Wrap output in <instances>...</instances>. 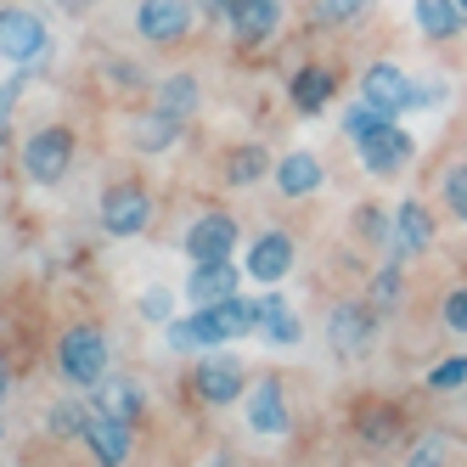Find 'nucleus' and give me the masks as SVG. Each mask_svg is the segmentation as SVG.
I'll list each match as a JSON object with an SVG mask.
<instances>
[{"instance_id": "1", "label": "nucleus", "mask_w": 467, "mask_h": 467, "mask_svg": "<svg viewBox=\"0 0 467 467\" xmlns=\"http://www.w3.org/2000/svg\"><path fill=\"white\" fill-rule=\"evenodd\" d=\"M259 316L254 305L237 293V298H220V305L209 310H192L181 321H170V349H214V344H231V338H243V332H254Z\"/></svg>"}, {"instance_id": "2", "label": "nucleus", "mask_w": 467, "mask_h": 467, "mask_svg": "<svg viewBox=\"0 0 467 467\" xmlns=\"http://www.w3.org/2000/svg\"><path fill=\"white\" fill-rule=\"evenodd\" d=\"M57 366H62V378H68L74 389H96L108 378V338H102V327H68L62 332V344H57Z\"/></svg>"}, {"instance_id": "3", "label": "nucleus", "mask_w": 467, "mask_h": 467, "mask_svg": "<svg viewBox=\"0 0 467 467\" xmlns=\"http://www.w3.org/2000/svg\"><path fill=\"white\" fill-rule=\"evenodd\" d=\"M74 170V130L68 124H46L23 141V175L35 186H57Z\"/></svg>"}, {"instance_id": "4", "label": "nucleus", "mask_w": 467, "mask_h": 467, "mask_svg": "<svg viewBox=\"0 0 467 467\" xmlns=\"http://www.w3.org/2000/svg\"><path fill=\"white\" fill-rule=\"evenodd\" d=\"M411 152H417V141L389 119V124H378V130H366V136H360V170L389 181V175H400L411 163Z\"/></svg>"}, {"instance_id": "5", "label": "nucleus", "mask_w": 467, "mask_h": 467, "mask_svg": "<svg viewBox=\"0 0 467 467\" xmlns=\"http://www.w3.org/2000/svg\"><path fill=\"white\" fill-rule=\"evenodd\" d=\"M327 338L344 360H360L372 355V338H378V310L372 305H338L327 316Z\"/></svg>"}, {"instance_id": "6", "label": "nucleus", "mask_w": 467, "mask_h": 467, "mask_svg": "<svg viewBox=\"0 0 467 467\" xmlns=\"http://www.w3.org/2000/svg\"><path fill=\"white\" fill-rule=\"evenodd\" d=\"M46 51H51V35L35 12H23V6L0 12V57L6 62H40Z\"/></svg>"}, {"instance_id": "7", "label": "nucleus", "mask_w": 467, "mask_h": 467, "mask_svg": "<svg viewBox=\"0 0 467 467\" xmlns=\"http://www.w3.org/2000/svg\"><path fill=\"white\" fill-rule=\"evenodd\" d=\"M152 225V197L141 186H113L102 192V231L108 237H141V231Z\"/></svg>"}, {"instance_id": "8", "label": "nucleus", "mask_w": 467, "mask_h": 467, "mask_svg": "<svg viewBox=\"0 0 467 467\" xmlns=\"http://www.w3.org/2000/svg\"><path fill=\"white\" fill-rule=\"evenodd\" d=\"M192 12H197V0H141L136 28H141L147 46H175V40H186Z\"/></svg>"}, {"instance_id": "9", "label": "nucleus", "mask_w": 467, "mask_h": 467, "mask_svg": "<svg viewBox=\"0 0 467 467\" xmlns=\"http://www.w3.org/2000/svg\"><path fill=\"white\" fill-rule=\"evenodd\" d=\"M237 220L231 214H203V220H192V231H186V259L192 265H220V259H231L237 254Z\"/></svg>"}, {"instance_id": "10", "label": "nucleus", "mask_w": 467, "mask_h": 467, "mask_svg": "<svg viewBox=\"0 0 467 467\" xmlns=\"http://www.w3.org/2000/svg\"><path fill=\"white\" fill-rule=\"evenodd\" d=\"M360 96L372 108H383L389 119H400L411 102H417V85L406 79V68H394V62H372V68H366V79H360Z\"/></svg>"}, {"instance_id": "11", "label": "nucleus", "mask_w": 467, "mask_h": 467, "mask_svg": "<svg viewBox=\"0 0 467 467\" xmlns=\"http://www.w3.org/2000/svg\"><path fill=\"white\" fill-rule=\"evenodd\" d=\"M243 360L237 355H209L203 366L192 372V394L203 400V406H231V400L243 394Z\"/></svg>"}, {"instance_id": "12", "label": "nucleus", "mask_w": 467, "mask_h": 467, "mask_svg": "<svg viewBox=\"0 0 467 467\" xmlns=\"http://www.w3.org/2000/svg\"><path fill=\"white\" fill-rule=\"evenodd\" d=\"M293 259H298V248H293L287 231H265V237H254V243H248L243 271H248L254 282H265V287H276V282L293 271Z\"/></svg>"}, {"instance_id": "13", "label": "nucleus", "mask_w": 467, "mask_h": 467, "mask_svg": "<svg viewBox=\"0 0 467 467\" xmlns=\"http://www.w3.org/2000/svg\"><path fill=\"white\" fill-rule=\"evenodd\" d=\"M225 23H231V40L237 46H265L282 28V0H237Z\"/></svg>"}, {"instance_id": "14", "label": "nucleus", "mask_w": 467, "mask_h": 467, "mask_svg": "<svg viewBox=\"0 0 467 467\" xmlns=\"http://www.w3.org/2000/svg\"><path fill=\"white\" fill-rule=\"evenodd\" d=\"M243 293V271L231 259L220 265H192V282H186V298H192V310H209L220 305V298H237Z\"/></svg>"}, {"instance_id": "15", "label": "nucleus", "mask_w": 467, "mask_h": 467, "mask_svg": "<svg viewBox=\"0 0 467 467\" xmlns=\"http://www.w3.org/2000/svg\"><path fill=\"white\" fill-rule=\"evenodd\" d=\"M85 445L102 467H124L130 462V422H119L108 411H90L85 417Z\"/></svg>"}, {"instance_id": "16", "label": "nucleus", "mask_w": 467, "mask_h": 467, "mask_svg": "<svg viewBox=\"0 0 467 467\" xmlns=\"http://www.w3.org/2000/svg\"><path fill=\"white\" fill-rule=\"evenodd\" d=\"M90 394H96V406H90V411H108V417H119V422H130V428L147 417V400H141L136 378H113V372H108Z\"/></svg>"}, {"instance_id": "17", "label": "nucleus", "mask_w": 467, "mask_h": 467, "mask_svg": "<svg viewBox=\"0 0 467 467\" xmlns=\"http://www.w3.org/2000/svg\"><path fill=\"white\" fill-rule=\"evenodd\" d=\"M389 243H394V259H411V254H422V248L433 243V214L417 203V197L394 209V231H389Z\"/></svg>"}, {"instance_id": "18", "label": "nucleus", "mask_w": 467, "mask_h": 467, "mask_svg": "<svg viewBox=\"0 0 467 467\" xmlns=\"http://www.w3.org/2000/svg\"><path fill=\"white\" fill-rule=\"evenodd\" d=\"M276 192L282 197H310V192H321V181H327V170H321V158L316 152H282V163H276Z\"/></svg>"}, {"instance_id": "19", "label": "nucleus", "mask_w": 467, "mask_h": 467, "mask_svg": "<svg viewBox=\"0 0 467 467\" xmlns=\"http://www.w3.org/2000/svg\"><path fill=\"white\" fill-rule=\"evenodd\" d=\"M417 35H428L433 46H445V40H456L462 35V23H467V12L456 6V0H417Z\"/></svg>"}, {"instance_id": "20", "label": "nucleus", "mask_w": 467, "mask_h": 467, "mask_svg": "<svg viewBox=\"0 0 467 467\" xmlns=\"http://www.w3.org/2000/svg\"><path fill=\"white\" fill-rule=\"evenodd\" d=\"M287 96H293L298 113H321V108L332 102V68H327V62H305V68L293 74Z\"/></svg>"}, {"instance_id": "21", "label": "nucleus", "mask_w": 467, "mask_h": 467, "mask_svg": "<svg viewBox=\"0 0 467 467\" xmlns=\"http://www.w3.org/2000/svg\"><path fill=\"white\" fill-rule=\"evenodd\" d=\"M248 422L254 433H287V400H282V383L276 378H265L248 400Z\"/></svg>"}, {"instance_id": "22", "label": "nucleus", "mask_w": 467, "mask_h": 467, "mask_svg": "<svg viewBox=\"0 0 467 467\" xmlns=\"http://www.w3.org/2000/svg\"><path fill=\"white\" fill-rule=\"evenodd\" d=\"M197 102H203V90H197L192 74H170V79L158 85V96H152V108H158V113H170V119H181V124L197 113Z\"/></svg>"}, {"instance_id": "23", "label": "nucleus", "mask_w": 467, "mask_h": 467, "mask_svg": "<svg viewBox=\"0 0 467 467\" xmlns=\"http://www.w3.org/2000/svg\"><path fill=\"white\" fill-rule=\"evenodd\" d=\"M355 433H360V440L372 445V451H383V445L400 440V411L383 406V400H372V406H360V411H355Z\"/></svg>"}, {"instance_id": "24", "label": "nucleus", "mask_w": 467, "mask_h": 467, "mask_svg": "<svg viewBox=\"0 0 467 467\" xmlns=\"http://www.w3.org/2000/svg\"><path fill=\"white\" fill-rule=\"evenodd\" d=\"M254 316H259V332H265L271 344H298V338H305V327H298V316L282 305L276 293H265L259 305H254Z\"/></svg>"}, {"instance_id": "25", "label": "nucleus", "mask_w": 467, "mask_h": 467, "mask_svg": "<svg viewBox=\"0 0 467 467\" xmlns=\"http://www.w3.org/2000/svg\"><path fill=\"white\" fill-rule=\"evenodd\" d=\"M181 130H186L181 119H170V113H158V108H152V113L136 124V147H141V152H163V147H175V141H181Z\"/></svg>"}, {"instance_id": "26", "label": "nucleus", "mask_w": 467, "mask_h": 467, "mask_svg": "<svg viewBox=\"0 0 467 467\" xmlns=\"http://www.w3.org/2000/svg\"><path fill=\"white\" fill-rule=\"evenodd\" d=\"M265 170H271L265 147H237V152H231V163H225V181H231V186H254Z\"/></svg>"}, {"instance_id": "27", "label": "nucleus", "mask_w": 467, "mask_h": 467, "mask_svg": "<svg viewBox=\"0 0 467 467\" xmlns=\"http://www.w3.org/2000/svg\"><path fill=\"white\" fill-rule=\"evenodd\" d=\"M462 383H467V355H451V360H440V366L428 372V389H433V394H456Z\"/></svg>"}, {"instance_id": "28", "label": "nucleus", "mask_w": 467, "mask_h": 467, "mask_svg": "<svg viewBox=\"0 0 467 467\" xmlns=\"http://www.w3.org/2000/svg\"><path fill=\"white\" fill-rule=\"evenodd\" d=\"M440 192H445V209H451V214L467 225V163H451V170H445V186H440Z\"/></svg>"}, {"instance_id": "29", "label": "nucleus", "mask_w": 467, "mask_h": 467, "mask_svg": "<svg viewBox=\"0 0 467 467\" xmlns=\"http://www.w3.org/2000/svg\"><path fill=\"white\" fill-rule=\"evenodd\" d=\"M85 417L90 411H79V406H51V433H57V440H85Z\"/></svg>"}, {"instance_id": "30", "label": "nucleus", "mask_w": 467, "mask_h": 467, "mask_svg": "<svg viewBox=\"0 0 467 467\" xmlns=\"http://www.w3.org/2000/svg\"><path fill=\"white\" fill-rule=\"evenodd\" d=\"M372 12V0H316V17L321 23H355Z\"/></svg>"}, {"instance_id": "31", "label": "nucleus", "mask_w": 467, "mask_h": 467, "mask_svg": "<svg viewBox=\"0 0 467 467\" xmlns=\"http://www.w3.org/2000/svg\"><path fill=\"white\" fill-rule=\"evenodd\" d=\"M378 124H389V113H383V108H372L366 96H360V108H349V119H344V130H349L355 141L366 136V130H378Z\"/></svg>"}, {"instance_id": "32", "label": "nucleus", "mask_w": 467, "mask_h": 467, "mask_svg": "<svg viewBox=\"0 0 467 467\" xmlns=\"http://www.w3.org/2000/svg\"><path fill=\"white\" fill-rule=\"evenodd\" d=\"M445 327L451 332H467V282L451 287V298H445Z\"/></svg>"}, {"instance_id": "33", "label": "nucleus", "mask_w": 467, "mask_h": 467, "mask_svg": "<svg viewBox=\"0 0 467 467\" xmlns=\"http://www.w3.org/2000/svg\"><path fill=\"white\" fill-rule=\"evenodd\" d=\"M394 298H400V265H389L378 276V305H394Z\"/></svg>"}, {"instance_id": "34", "label": "nucleus", "mask_w": 467, "mask_h": 467, "mask_svg": "<svg viewBox=\"0 0 467 467\" xmlns=\"http://www.w3.org/2000/svg\"><path fill=\"white\" fill-rule=\"evenodd\" d=\"M440 462H445V456H440V445H433V440H422V445L411 451V462H406V467H440Z\"/></svg>"}, {"instance_id": "35", "label": "nucleus", "mask_w": 467, "mask_h": 467, "mask_svg": "<svg viewBox=\"0 0 467 467\" xmlns=\"http://www.w3.org/2000/svg\"><path fill=\"white\" fill-rule=\"evenodd\" d=\"M355 225H360V231H366L372 243L383 237V214H378V209H360V214H355Z\"/></svg>"}, {"instance_id": "36", "label": "nucleus", "mask_w": 467, "mask_h": 467, "mask_svg": "<svg viewBox=\"0 0 467 467\" xmlns=\"http://www.w3.org/2000/svg\"><path fill=\"white\" fill-rule=\"evenodd\" d=\"M141 310H147L152 321H163V316H170V298H163V293H147V298H141Z\"/></svg>"}, {"instance_id": "37", "label": "nucleus", "mask_w": 467, "mask_h": 467, "mask_svg": "<svg viewBox=\"0 0 467 467\" xmlns=\"http://www.w3.org/2000/svg\"><path fill=\"white\" fill-rule=\"evenodd\" d=\"M231 6H237V0H197V12H203V17H231Z\"/></svg>"}, {"instance_id": "38", "label": "nucleus", "mask_w": 467, "mask_h": 467, "mask_svg": "<svg viewBox=\"0 0 467 467\" xmlns=\"http://www.w3.org/2000/svg\"><path fill=\"white\" fill-rule=\"evenodd\" d=\"M12 394V372H6V360H0V400Z\"/></svg>"}, {"instance_id": "39", "label": "nucleus", "mask_w": 467, "mask_h": 467, "mask_svg": "<svg viewBox=\"0 0 467 467\" xmlns=\"http://www.w3.org/2000/svg\"><path fill=\"white\" fill-rule=\"evenodd\" d=\"M6 141H12V130H6V113H0V152H6Z\"/></svg>"}, {"instance_id": "40", "label": "nucleus", "mask_w": 467, "mask_h": 467, "mask_svg": "<svg viewBox=\"0 0 467 467\" xmlns=\"http://www.w3.org/2000/svg\"><path fill=\"white\" fill-rule=\"evenodd\" d=\"M68 6H85V0H68Z\"/></svg>"}, {"instance_id": "41", "label": "nucleus", "mask_w": 467, "mask_h": 467, "mask_svg": "<svg viewBox=\"0 0 467 467\" xmlns=\"http://www.w3.org/2000/svg\"><path fill=\"white\" fill-rule=\"evenodd\" d=\"M456 6H462V12H467V0H456Z\"/></svg>"}, {"instance_id": "42", "label": "nucleus", "mask_w": 467, "mask_h": 467, "mask_svg": "<svg viewBox=\"0 0 467 467\" xmlns=\"http://www.w3.org/2000/svg\"><path fill=\"white\" fill-rule=\"evenodd\" d=\"M0 433H6V422H0Z\"/></svg>"}, {"instance_id": "43", "label": "nucleus", "mask_w": 467, "mask_h": 467, "mask_svg": "<svg viewBox=\"0 0 467 467\" xmlns=\"http://www.w3.org/2000/svg\"><path fill=\"white\" fill-rule=\"evenodd\" d=\"M214 467H225V462H214Z\"/></svg>"}]
</instances>
